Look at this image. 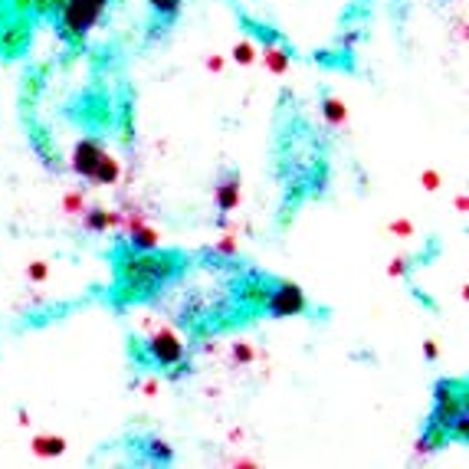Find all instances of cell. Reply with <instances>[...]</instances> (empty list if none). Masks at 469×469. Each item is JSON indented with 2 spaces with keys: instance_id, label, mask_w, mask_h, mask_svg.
<instances>
[{
  "instance_id": "cell-1",
  "label": "cell",
  "mask_w": 469,
  "mask_h": 469,
  "mask_svg": "<svg viewBox=\"0 0 469 469\" xmlns=\"http://www.w3.org/2000/svg\"><path fill=\"white\" fill-rule=\"evenodd\" d=\"M178 273V256L154 253V250H131L118 256V276H122V298H145L161 289Z\"/></svg>"
},
{
  "instance_id": "cell-2",
  "label": "cell",
  "mask_w": 469,
  "mask_h": 469,
  "mask_svg": "<svg viewBox=\"0 0 469 469\" xmlns=\"http://www.w3.org/2000/svg\"><path fill=\"white\" fill-rule=\"evenodd\" d=\"M59 20V36L69 43H82L89 30L102 20V13L112 7V0H50Z\"/></svg>"
},
{
  "instance_id": "cell-3",
  "label": "cell",
  "mask_w": 469,
  "mask_h": 469,
  "mask_svg": "<svg viewBox=\"0 0 469 469\" xmlns=\"http://www.w3.org/2000/svg\"><path fill=\"white\" fill-rule=\"evenodd\" d=\"M433 414H430V426H440L449 437V426L456 424L459 414H466V381H440L433 387Z\"/></svg>"
},
{
  "instance_id": "cell-4",
  "label": "cell",
  "mask_w": 469,
  "mask_h": 469,
  "mask_svg": "<svg viewBox=\"0 0 469 469\" xmlns=\"http://www.w3.org/2000/svg\"><path fill=\"white\" fill-rule=\"evenodd\" d=\"M263 309L273 319H289V315H302L309 309V298L296 282H276V289H269L263 298Z\"/></svg>"
},
{
  "instance_id": "cell-5",
  "label": "cell",
  "mask_w": 469,
  "mask_h": 469,
  "mask_svg": "<svg viewBox=\"0 0 469 469\" xmlns=\"http://www.w3.org/2000/svg\"><path fill=\"white\" fill-rule=\"evenodd\" d=\"M145 358L151 364H161V368H178L184 358V341L174 331H158L145 341Z\"/></svg>"
},
{
  "instance_id": "cell-6",
  "label": "cell",
  "mask_w": 469,
  "mask_h": 469,
  "mask_svg": "<svg viewBox=\"0 0 469 469\" xmlns=\"http://www.w3.org/2000/svg\"><path fill=\"white\" fill-rule=\"evenodd\" d=\"M102 151H106V148H102L96 138H82L73 148V168L82 174L85 181H92V174H96V164H99V158H102Z\"/></svg>"
},
{
  "instance_id": "cell-7",
  "label": "cell",
  "mask_w": 469,
  "mask_h": 469,
  "mask_svg": "<svg viewBox=\"0 0 469 469\" xmlns=\"http://www.w3.org/2000/svg\"><path fill=\"white\" fill-rule=\"evenodd\" d=\"M236 201H240V174H224L217 184V213L226 217L236 207Z\"/></svg>"
},
{
  "instance_id": "cell-8",
  "label": "cell",
  "mask_w": 469,
  "mask_h": 469,
  "mask_svg": "<svg viewBox=\"0 0 469 469\" xmlns=\"http://www.w3.org/2000/svg\"><path fill=\"white\" fill-rule=\"evenodd\" d=\"M115 224H122V217L106 213L102 207H92V210H85V217H82V226L89 233H106V226H115Z\"/></svg>"
},
{
  "instance_id": "cell-9",
  "label": "cell",
  "mask_w": 469,
  "mask_h": 469,
  "mask_svg": "<svg viewBox=\"0 0 469 469\" xmlns=\"http://www.w3.org/2000/svg\"><path fill=\"white\" fill-rule=\"evenodd\" d=\"M141 449L148 453V463H161V466H168L171 459H174V449H171L164 440H158V437L141 440Z\"/></svg>"
},
{
  "instance_id": "cell-10",
  "label": "cell",
  "mask_w": 469,
  "mask_h": 469,
  "mask_svg": "<svg viewBox=\"0 0 469 469\" xmlns=\"http://www.w3.org/2000/svg\"><path fill=\"white\" fill-rule=\"evenodd\" d=\"M158 240L161 236L145 224H138L135 230H128V246H131V250H158Z\"/></svg>"
},
{
  "instance_id": "cell-11",
  "label": "cell",
  "mask_w": 469,
  "mask_h": 469,
  "mask_svg": "<svg viewBox=\"0 0 469 469\" xmlns=\"http://www.w3.org/2000/svg\"><path fill=\"white\" fill-rule=\"evenodd\" d=\"M115 181H118V161L102 151V158L96 164V174H92V184H115Z\"/></svg>"
},
{
  "instance_id": "cell-12",
  "label": "cell",
  "mask_w": 469,
  "mask_h": 469,
  "mask_svg": "<svg viewBox=\"0 0 469 469\" xmlns=\"http://www.w3.org/2000/svg\"><path fill=\"white\" fill-rule=\"evenodd\" d=\"M447 433L440 430V426H430L426 424V433L420 440H417V453H433V449H440V447H447Z\"/></svg>"
},
{
  "instance_id": "cell-13",
  "label": "cell",
  "mask_w": 469,
  "mask_h": 469,
  "mask_svg": "<svg viewBox=\"0 0 469 469\" xmlns=\"http://www.w3.org/2000/svg\"><path fill=\"white\" fill-rule=\"evenodd\" d=\"M151 10H154V17L164 23H174L178 20V13H181V3L184 0H148Z\"/></svg>"
},
{
  "instance_id": "cell-14",
  "label": "cell",
  "mask_w": 469,
  "mask_h": 469,
  "mask_svg": "<svg viewBox=\"0 0 469 469\" xmlns=\"http://www.w3.org/2000/svg\"><path fill=\"white\" fill-rule=\"evenodd\" d=\"M63 449H66L63 437H36L33 440V453H36V456H59Z\"/></svg>"
},
{
  "instance_id": "cell-15",
  "label": "cell",
  "mask_w": 469,
  "mask_h": 469,
  "mask_svg": "<svg viewBox=\"0 0 469 469\" xmlns=\"http://www.w3.org/2000/svg\"><path fill=\"white\" fill-rule=\"evenodd\" d=\"M322 112H325V122H329V125H335V128L345 122V102H341V99L325 96V102H322Z\"/></svg>"
},
{
  "instance_id": "cell-16",
  "label": "cell",
  "mask_w": 469,
  "mask_h": 469,
  "mask_svg": "<svg viewBox=\"0 0 469 469\" xmlns=\"http://www.w3.org/2000/svg\"><path fill=\"white\" fill-rule=\"evenodd\" d=\"M263 56H266V66L273 69V73H286L289 69V53L282 50V46H269Z\"/></svg>"
},
{
  "instance_id": "cell-17",
  "label": "cell",
  "mask_w": 469,
  "mask_h": 469,
  "mask_svg": "<svg viewBox=\"0 0 469 469\" xmlns=\"http://www.w3.org/2000/svg\"><path fill=\"white\" fill-rule=\"evenodd\" d=\"M66 210L69 213H85V197H82V191H73V194H66Z\"/></svg>"
},
{
  "instance_id": "cell-18",
  "label": "cell",
  "mask_w": 469,
  "mask_h": 469,
  "mask_svg": "<svg viewBox=\"0 0 469 469\" xmlns=\"http://www.w3.org/2000/svg\"><path fill=\"white\" fill-rule=\"evenodd\" d=\"M266 292H269V289H263V286H246L243 292H240V296H243L246 302H259V305H263V298H266Z\"/></svg>"
},
{
  "instance_id": "cell-19",
  "label": "cell",
  "mask_w": 469,
  "mask_h": 469,
  "mask_svg": "<svg viewBox=\"0 0 469 469\" xmlns=\"http://www.w3.org/2000/svg\"><path fill=\"white\" fill-rule=\"evenodd\" d=\"M27 276H30L33 282H43V279L50 276V266H46V263H30V269H27Z\"/></svg>"
},
{
  "instance_id": "cell-20",
  "label": "cell",
  "mask_w": 469,
  "mask_h": 469,
  "mask_svg": "<svg viewBox=\"0 0 469 469\" xmlns=\"http://www.w3.org/2000/svg\"><path fill=\"white\" fill-rule=\"evenodd\" d=\"M233 56H236V63H253V43H240L233 50Z\"/></svg>"
},
{
  "instance_id": "cell-21",
  "label": "cell",
  "mask_w": 469,
  "mask_h": 469,
  "mask_svg": "<svg viewBox=\"0 0 469 469\" xmlns=\"http://www.w3.org/2000/svg\"><path fill=\"white\" fill-rule=\"evenodd\" d=\"M233 358H236L240 364H250V361H253V348H250V345H236V348H233Z\"/></svg>"
},
{
  "instance_id": "cell-22",
  "label": "cell",
  "mask_w": 469,
  "mask_h": 469,
  "mask_svg": "<svg viewBox=\"0 0 469 469\" xmlns=\"http://www.w3.org/2000/svg\"><path fill=\"white\" fill-rule=\"evenodd\" d=\"M437 184H440V178L433 174V171H426V174H424V187H426V191H437Z\"/></svg>"
},
{
  "instance_id": "cell-23",
  "label": "cell",
  "mask_w": 469,
  "mask_h": 469,
  "mask_svg": "<svg viewBox=\"0 0 469 469\" xmlns=\"http://www.w3.org/2000/svg\"><path fill=\"white\" fill-rule=\"evenodd\" d=\"M217 250H220V253H226V256L236 253V240H233V236H226V240H224L220 246H217Z\"/></svg>"
},
{
  "instance_id": "cell-24",
  "label": "cell",
  "mask_w": 469,
  "mask_h": 469,
  "mask_svg": "<svg viewBox=\"0 0 469 469\" xmlns=\"http://www.w3.org/2000/svg\"><path fill=\"white\" fill-rule=\"evenodd\" d=\"M407 273V263L404 259H394V263H391V276H404Z\"/></svg>"
},
{
  "instance_id": "cell-25",
  "label": "cell",
  "mask_w": 469,
  "mask_h": 469,
  "mask_svg": "<svg viewBox=\"0 0 469 469\" xmlns=\"http://www.w3.org/2000/svg\"><path fill=\"white\" fill-rule=\"evenodd\" d=\"M424 354H426V358H430V361H433V358H437V354H440V348H437V345H433V341H426V345H424Z\"/></svg>"
},
{
  "instance_id": "cell-26",
  "label": "cell",
  "mask_w": 469,
  "mask_h": 469,
  "mask_svg": "<svg viewBox=\"0 0 469 469\" xmlns=\"http://www.w3.org/2000/svg\"><path fill=\"white\" fill-rule=\"evenodd\" d=\"M394 230H397V233H410V224H404V220H401V224H394Z\"/></svg>"
}]
</instances>
